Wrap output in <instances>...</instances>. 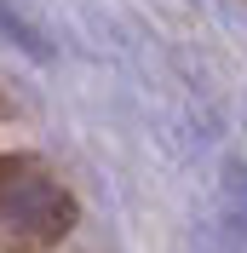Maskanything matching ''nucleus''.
<instances>
[{"instance_id":"nucleus-1","label":"nucleus","mask_w":247,"mask_h":253,"mask_svg":"<svg viewBox=\"0 0 247 253\" xmlns=\"http://www.w3.org/2000/svg\"><path fill=\"white\" fill-rule=\"evenodd\" d=\"M75 230L69 190L35 161H0V242L6 248H52Z\"/></svg>"}]
</instances>
